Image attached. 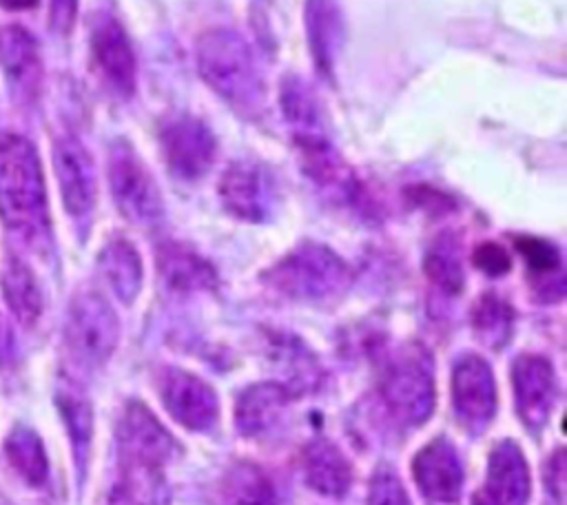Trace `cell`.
<instances>
[{
  "mask_svg": "<svg viewBox=\"0 0 567 505\" xmlns=\"http://www.w3.org/2000/svg\"><path fill=\"white\" fill-rule=\"evenodd\" d=\"M97 270L104 277L111 292L126 306H131L144 279L142 257L126 237H111L97 252Z\"/></svg>",
  "mask_w": 567,
  "mask_h": 505,
  "instance_id": "cell-25",
  "label": "cell"
},
{
  "mask_svg": "<svg viewBox=\"0 0 567 505\" xmlns=\"http://www.w3.org/2000/svg\"><path fill=\"white\" fill-rule=\"evenodd\" d=\"M383 399L403 425H421L434 410V368L425 348L403 346L385 365Z\"/></svg>",
  "mask_w": 567,
  "mask_h": 505,
  "instance_id": "cell-5",
  "label": "cell"
},
{
  "mask_svg": "<svg viewBox=\"0 0 567 505\" xmlns=\"http://www.w3.org/2000/svg\"><path fill=\"white\" fill-rule=\"evenodd\" d=\"M53 403L69 439L75 481L78 485H82L89 470V461H91V447H93V430H95L93 403L84 385L66 372H62L55 381Z\"/></svg>",
  "mask_w": 567,
  "mask_h": 505,
  "instance_id": "cell-14",
  "label": "cell"
},
{
  "mask_svg": "<svg viewBox=\"0 0 567 505\" xmlns=\"http://www.w3.org/2000/svg\"><path fill=\"white\" fill-rule=\"evenodd\" d=\"M295 394L277 381H261L248 385L235 405V425L241 436H259L268 432L286 410Z\"/></svg>",
  "mask_w": 567,
  "mask_h": 505,
  "instance_id": "cell-20",
  "label": "cell"
},
{
  "mask_svg": "<svg viewBox=\"0 0 567 505\" xmlns=\"http://www.w3.org/2000/svg\"><path fill=\"white\" fill-rule=\"evenodd\" d=\"M279 102L295 144L328 137L319 100L306 80H301L299 75L284 78L279 89Z\"/></svg>",
  "mask_w": 567,
  "mask_h": 505,
  "instance_id": "cell-24",
  "label": "cell"
},
{
  "mask_svg": "<svg viewBox=\"0 0 567 505\" xmlns=\"http://www.w3.org/2000/svg\"><path fill=\"white\" fill-rule=\"evenodd\" d=\"M452 403L470 432H483L496 414L492 368L478 354H463L452 368Z\"/></svg>",
  "mask_w": 567,
  "mask_h": 505,
  "instance_id": "cell-12",
  "label": "cell"
},
{
  "mask_svg": "<svg viewBox=\"0 0 567 505\" xmlns=\"http://www.w3.org/2000/svg\"><path fill=\"white\" fill-rule=\"evenodd\" d=\"M53 171L66 215L75 224H86L97 202V175L91 153L78 137L62 135L53 144Z\"/></svg>",
  "mask_w": 567,
  "mask_h": 505,
  "instance_id": "cell-10",
  "label": "cell"
},
{
  "mask_svg": "<svg viewBox=\"0 0 567 505\" xmlns=\"http://www.w3.org/2000/svg\"><path fill=\"white\" fill-rule=\"evenodd\" d=\"M266 284L295 301H323L341 295L350 281V266L328 246L301 241L277 259L266 272Z\"/></svg>",
  "mask_w": 567,
  "mask_h": 505,
  "instance_id": "cell-3",
  "label": "cell"
},
{
  "mask_svg": "<svg viewBox=\"0 0 567 505\" xmlns=\"http://www.w3.org/2000/svg\"><path fill=\"white\" fill-rule=\"evenodd\" d=\"M157 392L166 412L190 432H206L219 419L217 392L197 374L182 368H164Z\"/></svg>",
  "mask_w": 567,
  "mask_h": 505,
  "instance_id": "cell-11",
  "label": "cell"
},
{
  "mask_svg": "<svg viewBox=\"0 0 567 505\" xmlns=\"http://www.w3.org/2000/svg\"><path fill=\"white\" fill-rule=\"evenodd\" d=\"M155 266L162 284L175 295L206 292L217 286V272L213 264L188 244L175 239L157 244Z\"/></svg>",
  "mask_w": 567,
  "mask_h": 505,
  "instance_id": "cell-18",
  "label": "cell"
},
{
  "mask_svg": "<svg viewBox=\"0 0 567 505\" xmlns=\"http://www.w3.org/2000/svg\"><path fill=\"white\" fill-rule=\"evenodd\" d=\"M78 13V0H51V27L58 33H69Z\"/></svg>",
  "mask_w": 567,
  "mask_h": 505,
  "instance_id": "cell-35",
  "label": "cell"
},
{
  "mask_svg": "<svg viewBox=\"0 0 567 505\" xmlns=\"http://www.w3.org/2000/svg\"><path fill=\"white\" fill-rule=\"evenodd\" d=\"M474 266L487 277H503L512 268V257L501 244L483 241L474 250Z\"/></svg>",
  "mask_w": 567,
  "mask_h": 505,
  "instance_id": "cell-33",
  "label": "cell"
},
{
  "mask_svg": "<svg viewBox=\"0 0 567 505\" xmlns=\"http://www.w3.org/2000/svg\"><path fill=\"white\" fill-rule=\"evenodd\" d=\"M217 193L228 215L250 224L268 221L279 206L275 173L250 157L235 159L224 168Z\"/></svg>",
  "mask_w": 567,
  "mask_h": 505,
  "instance_id": "cell-8",
  "label": "cell"
},
{
  "mask_svg": "<svg viewBox=\"0 0 567 505\" xmlns=\"http://www.w3.org/2000/svg\"><path fill=\"white\" fill-rule=\"evenodd\" d=\"M423 272L436 290L447 297H456L465 288V270L461 261V248L454 235H439L423 252Z\"/></svg>",
  "mask_w": 567,
  "mask_h": 505,
  "instance_id": "cell-27",
  "label": "cell"
},
{
  "mask_svg": "<svg viewBox=\"0 0 567 505\" xmlns=\"http://www.w3.org/2000/svg\"><path fill=\"white\" fill-rule=\"evenodd\" d=\"M0 221L29 246H47L51 239L42 164L22 135L0 137Z\"/></svg>",
  "mask_w": 567,
  "mask_h": 505,
  "instance_id": "cell-1",
  "label": "cell"
},
{
  "mask_svg": "<svg viewBox=\"0 0 567 505\" xmlns=\"http://www.w3.org/2000/svg\"><path fill=\"white\" fill-rule=\"evenodd\" d=\"M40 0H0V7L11 9V11H22V9H31L35 7Z\"/></svg>",
  "mask_w": 567,
  "mask_h": 505,
  "instance_id": "cell-36",
  "label": "cell"
},
{
  "mask_svg": "<svg viewBox=\"0 0 567 505\" xmlns=\"http://www.w3.org/2000/svg\"><path fill=\"white\" fill-rule=\"evenodd\" d=\"M120 341V319L97 290H78L64 315L62 343L69 359L82 370L102 368Z\"/></svg>",
  "mask_w": 567,
  "mask_h": 505,
  "instance_id": "cell-4",
  "label": "cell"
},
{
  "mask_svg": "<svg viewBox=\"0 0 567 505\" xmlns=\"http://www.w3.org/2000/svg\"><path fill=\"white\" fill-rule=\"evenodd\" d=\"M472 326L476 330V337L498 350L503 348L514 330V310L507 301H503L498 295L487 292L483 295L472 310Z\"/></svg>",
  "mask_w": 567,
  "mask_h": 505,
  "instance_id": "cell-30",
  "label": "cell"
},
{
  "mask_svg": "<svg viewBox=\"0 0 567 505\" xmlns=\"http://www.w3.org/2000/svg\"><path fill=\"white\" fill-rule=\"evenodd\" d=\"M117 467L164 470L179 445L159 419L140 401H128L115 425Z\"/></svg>",
  "mask_w": 567,
  "mask_h": 505,
  "instance_id": "cell-7",
  "label": "cell"
},
{
  "mask_svg": "<svg viewBox=\"0 0 567 505\" xmlns=\"http://www.w3.org/2000/svg\"><path fill=\"white\" fill-rule=\"evenodd\" d=\"M0 292L7 310L22 328H33L44 310L42 286L20 257H7L0 270Z\"/></svg>",
  "mask_w": 567,
  "mask_h": 505,
  "instance_id": "cell-22",
  "label": "cell"
},
{
  "mask_svg": "<svg viewBox=\"0 0 567 505\" xmlns=\"http://www.w3.org/2000/svg\"><path fill=\"white\" fill-rule=\"evenodd\" d=\"M516 250L525 259L529 272H534L540 281L549 279H563L560 275V250L556 244L540 239V237H529L520 235L516 237Z\"/></svg>",
  "mask_w": 567,
  "mask_h": 505,
  "instance_id": "cell-31",
  "label": "cell"
},
{
  "mask_svg": "<svg viewBox=\"0 0 567 505\" xmlns=\"http://www.w3.org/2000/svg\"><path fill=\"white\" fill-rule=\"evenodd\" d=\"M532 476L523 450L514 441L494 445L487 458L485 483L474 496V505H527Z\"/></svg>",
  "mask_w": 567,
  "mask_h": 505,
  "instance_id": "cell-17",
  "label": "cell"
},
{
  "mask_svg": "<svg viewBox=\"0 0 567 505\" xmlns=\"http://www.w3.org/2000/svg\"><path fill=\"white\" fill-rule=\"evenodd\" d=\"M202 80L239 115L257 117L266 104V82L248 40L228 27L204 31L195 42Z\"/></svg>",
  "mask_w": 567,
  "mask_h": 505,
  "instance_id": "cell-2",
  "label": "cell"
},
{
  "mask_svg": "<svg viewBox=\"0 0 567 505\" xmlns=\"http://www.w3.org/2000/svg\"><path fill=\"white\" fill-rule=\"evenodd\" d=\"M0 69L16 91L29 93L40 82V51L35 38L20 24L0 27Z\"/></svg>",
  "mask_w": 567,
  "mask_h": 505,
  "instance_id": "cell-26",
  "label": "cell"
},
{
  "mask_svg": "<svg viewBox=\"0 0 567 505\" xmlns=\"http://www.w3.org/2000/svg\"><path fill=\"white\" fill-rule=\"evenodd\" d=\"M226 505H281L270 476L255 463H237L224 483Z\"/></svg>",
  "mask_w": 567,
  "mask_h": 505,
  "instance_id": "cell-28",
  "label": "cell"
},
{
  "mask_svg": "<svg viewBox=\"0 0 567 505\" xmlns=\"http://www.w3.org/2000/svg\"><path fill=\"white\" fill-rule=\"evenodd\" d=\"M306 33L312 62L319 73L334 71L343 44V16L337 0H306Z\"/></svg>",
  "mask_w": 567,
  "mask_h": 505,
  "instance_id": "cell-21",
  "label": "cell"
},
{
  "mask_svg": "<svg viewBox=\"0 0 567 505\" xmlns=\"http://www.w3.org/2000/svg\"><path fill=\"white\" fill-rule=\"evenodd\" d=\"M365 505H412L401 478L390 470H379L370 481Z\"/></svg>",
  "mask_w": 567,
  "mask_h": 505,
  "instance_id": "cell-32",
  "label": "cell"
},
{
  "mask_svg": "<svg viewBox=\"0 0 567 505\" xmlns=\"http://www.w3.org/2000/svg\"><path fill=\"white\" fill-rule=\"evenodd\" d=\"M301 470L306 485L321 496L341 498L350 489L352 467L330 439L317 436L303 447Z\"/></svg>",
  "mask_w": 567,
  "mask_h": 505,
  "instance_id": "cell-19",
  "label": "cell"
},
{
  "mask_svg": "<svg viewBox=\"0 0 567 505\" xmlns=\"http://www.w3.org/2000/svg\"><path fill=\"white\" fill-rule=\"evenodd\" d=\"M111 505H168V489L162 470L117 467Z\"/></svg>",
  "mask_w": 567,
  "mask_h": 505,
  "instance_id": "cell-29",
  "label": "cell"
},
{
  "mask_svg": "<svg viewBox=\"0 0 567 505\" xmlns=\"http://www.w3.org/2000/svg\"><path fill=\"white\" fill-rule=\"evenodd\" d=\"M106 173L111 197L122 217L144 228L157 226L164 219L162 190L128 142L117 140L111 144Z\"/></svg>",
  "mask_w": 567,
  "mask_h": 505,
  "instance_id": "cell-6",
  "label": "cell"
},
{
  "mask_svg": "<svg viewBox=\"0 0 567 505\" xmlns=\"http://www.w3.org/2000/svg\"><path fill=\"white\" fill-rule=\"evenodd\" d=\"M20 359L18 334L7 315L0 310V372H13L20 365Z\"/></svg>",
  "mask_w": 567,
  "mask_h": 505,
  "instance_id": "cell-34",
  "label": "cell"
},
{
  "mask_svg": "<svg viewBox=\"0 0 567 505\" xmlns=\"http://www.w3.org/2000/svg\"><path fill=\"white\" fill-rule=\"evenodd\" d=\"M91 53L109 86L128 97L137 84V60L124 27L109 13H100L91 24Z\"/></svg>",
  "mask_w": 567,
  "mask_h": 505,
  "instance_id": "cell-16",
  "label": "cell"
},
{
  "mask_svg": "<svg viewBox=\"0 0 567 505\" xmlns=\"http://www.w3.org/2000/svg\"><path fill=\"white\" fill-rule=\"evenodd\" d=\"M412 476L423 498L432 505H456L463 494V463L456 447L445 436L432 439L416 452Z\"/></svg>",
  "mask_w": 567,
  "mask_h": 505,
  "instance_id": "cell-13",
  "label": "cell"
},
{
  "mask_svg": "<svg viewBox=\"0 0 567 505\" xmlns=\"http://www.w3.org/2000/svg\"><path fill=\"white\" fill-rule=\"evenodd\" d=\"M2 456L13 474L29 487H44L51 474L47 445L35 427L16 423L2 439Z\"/></svg>",
  "mask_w": 567,
  "mask_h": 505,
  "instance_id": "cell-23",
  "label": "cell"
},
{
  "mask_svg": "<svg viewBox=\"0 0 567 505\" xmlns=\"http://www.w3.org/2000/svg\"><path fill=\"white\" fill-rule=\"evenodd\" d=\"M512 388L520 421L529 430H540L558 396L554 365L540 354H520L512 365Z\"/></svg>",
  "mask_w": 567,
  "mask_h": 505,
  "instance_id": "cell-15",
  "label": "cell"
},
{
  "mask_svg": "<svg viewBox=\"0 0 567 505\" xmlns=\"http://www.w3.org/2000/svg\"><path fill=\"white\" fill-rule=\"evenodd\" d=\"M159 148L175 177L197 182L215 162L217 140L204 120L190 113H175L159 128Z\"/></svg>",
  "mask_w": 567,
  "mask_h": 505,
  "instance_id": "cell-9",
  "label": "cell"
}]
</instances>
